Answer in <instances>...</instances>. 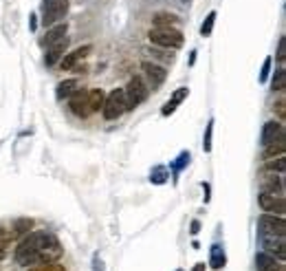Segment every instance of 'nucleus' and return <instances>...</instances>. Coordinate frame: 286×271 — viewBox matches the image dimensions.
Returning a JSON list of instances; mask_svg holds the SVG:
<instances>
[{
	"label": "nucleus",
	"instance_id": "423d86ee",
	"mask_svg": "<svg viewBox=\"0 0 286 271\" xmlns=\"http://www.w3.org/2000/svg\"><path fill=\"white\" fill-rule=\"evenodd\" d=\"M258 229H260L262 236H280V238H284V234H286L284 216L262 214L260 218H258Z\"/></svg>",
	"mask_w": 286,
	"mask_h": 271
},
{
	"label": "nucleus",
	"instance_id": "a878e982",
	"mask_svg": "<svg viewBox=\"0 0 286 271\" xmlns=\"http://www.w3.org/2000/svg\"><path fill=\"white\" fill-rule=\"evenodd\" d=\"M31 227H33L31 218H20V221L13 223V234H26Z\"/></svg>",
	"mask_w": 286,
	"mask_h": 271
},
{
	"label": "nucleus",
	"instance_id": "c756f323",
	"mask_svg": "<svg viewBox=\"0 0 286 271\" xmlns=\"http://www.w3.org/2000/svg\"><path fill=\"white\" fill-rule=\"evenodd\" d=\"M211 132H214V122H209V124H207V132H205V141H203L205 152H209V150H211Z\"/></svg>",
	"mask_w": 286,
	"mask_h": 271
},
{
	"label": "nucleus",
	"instance_id": "393cba45",
	"mask_svg": "<svg viewBox=\"0 0 286 271\" xmlns=\"http://www.w3.org/2000/svg\"><path fill=\"white\" fill-rule=\"evenodd\" d=\"M150 181L152 183H158V185L165 183V181H168V170H165L163 165H156V168L150 172Z\"/></svg>",
	"mask_w": 286,
	"mask_h": 271
},
{
	"label": "nucleus",
	"instance_id": "5701e85b",
	"mask_svg": "<svg viewBox=\"0 0 286 271\" xmlns=\"http://www.w3.org/2000/svg\"><path fill=\"white\" fill-rule=\"evenodd\" d=\"M264 170H267V172H277V174H284V172H286V159H284V155L277 157L275 161H273V159H269L267 165H264Z\"/></svg>",
	"mask_w": 286,
	"mask_h": 271
},
{
	"label": "nucleus",
	"instance_id": "2f4dec72",
	"mask_svg": "<svg viewBox=\"0 0 286 271\" xmlns=\"http://www.w3.org/2000/svg\"><path fill=\"white\" fill-rule=\"evenodd\" d=\"M271 62H273V59H271V57H267V59H264V66H262V73H260V82H267V79H269V73H271Z\"/></svg>",
	"mask_w": 286,
	"mask_h": 271
},
{
	"label": "nucleus",
	"instance_id": "f257e3e1",
	"mask_svg": "<svg viewBox=\"0 0 286 271\" xmlns=\"http://www.w3.org/2000/svg\"><path fill=\"white\" fill-rule=\"evenodd\" d=\"M53 234H46V231H29V236L22 238L20 245L16 247V260L18 264H22V267H29L31 258L36 251H40L42 247H46L51 240H53Z\"/></svg>",
	"mask_w": 286,
	"mask_h": 271
},
{
	"label": "nucleus",
	"instance_id": "9d476101",
	"mask_svg": "<svg viewBox=\"0 0 286 271\" xmlns=\"http://www.w3.org/2000/svg\"><path fill=\"white\" fill-rule=\"evenodd\" d=\"M90 51H92V46L90 44H84V46H79V49H75V51L66 53V55L62 57V69L64 71H73L79 62H82V59H86V57L90 55Z\"/></svg>",
	"mask_w": 286,
	"mask_h": 271
},
{
	"label": "nucleus",
	"instance_id": "c9c22d12",
	"mask_svg": "<svg viewBox=\"0 0 286 271\" xmlns=\"http://www.w3.org/2000/svg\"><path fill=\"white\" fill-rule=\"evenodd\" d=\"M198 231H201V223L194 221V223H192V234H198Z\"/></svg>",
	"mask_w": 286,
	"mask_h": 271
},
{
	"label": "nucleus",
	"instance_id": "473e14b6",
	"mask_svg": "<svg viewBox=\"0 0 286 271\" xmlns=\"http://www.w3.org/2000/svg\"><path fill=\"white\" fill-rule=\"evenodd\" d=\"M277 59L284 62L286 59V38H280V46H277Z\"/></svg>",
	"mask_w": 286,
	"mask_h": 271
},
{
	"label": "nucleus",
	"instance_id": "6ab92c4d",
	"mask_svg": "<svg viewBox=\"0 0 286 271\" xmlns=\"http://www.w3.org/2000/svg\"><path fill=\"white\" fill-rule=\"evenodd\" d=\"M66 36V24H55L53 29L46 31V36L42 38V44L44 46H51V44H55L57 40H62Z\"/></svg>",
	"mask_w": 286,
	"mask_h": 271
},
{
	"label": "nucleus",
	"instance_id": "2eb2a0df",
	"mask_svg": "<svg viewBox=\"0 0 286 271\" xmlns=\"http://www.w3.org/2000/svg\"><path fill=\"white\" fill-rule=\"evenodd\" d=\"M260 188H262V192H269V194H282L284 192V181H282V176L267 174V176H262Z\"/></svg>",
	"mask_w": 286,
	"mask_h": 271
},
{
	"label": "nucleus",
	"instance_id": "bb28decb",
	"mask_svg": "<svg viewBox=\"0 0 286 271\" xmlns=\"http://www.w3.org/2000/svg\"><path fill=\"white\" fill-rule=\"evenodd\" d=\"M29 271H64V264L55 262H44V264H36V267H29Z\"/></svg>",
	"mask_w": 286,
	"mask_h": 271
},
{
	"label": "nucleus",
	"instance_id": "6e6552de",
	"mask_svg": "<svg viewBox=\"0 0 286 271\" xmlns=\"http://www.w3.org/2000/svg\"><path fill=\"white\" fill-rule=\"evenodd\" d=\"M141 69H143V75L145 79H148V88L152 91H156L158 86H161L165 82V77H168V71H165V66L161 64H154V62H143L141 64Z\"/></svg>",
	"mask_w": 286,
	"mask_h": 271
},
{
	"label": "nucleus",
	"instance_id": "4be33fe9",
	"mask_svg": "<svg viewBox=\"0 0 286 271\" xmlns=\"http://www.w3.org/2000/svg\"><path fill=\"white\" fill-rule=\"evenodd\" d=\"M104 99H106V95H104L102 88H90V91H88V106H90V112H97L99 108H102V106H104Z\"/></svg>",
	"mask_w": 286,
	"mask_h": 271
},
{
	"label": "nucleus",
	"instance_id": "39448f33",
	"mask_svg": "<svg viewBox=\"0 0 286 271\" xmlns=\"http://www.w3.org/2000/svg\"><path fill=\"white\" fill-rule=\"evenodd\" d=\"M66 11H69V3L66 0H44L42 3V24L44 26H51L59 22Z\"/></svg>",
	"mask_w": 286,
	"mask_h": 271
},
{
	"label": "nucleus",
	"instance_id": "412c9836",
	"mask_svg": "<svg viewBox=\"0 0 286 271\" xmlns=\"http://www.w3.org/2000/svg\"><path fill=\"white\" fill-rule=\"evenodd\" d=\"M178 18L174 13H156L154 16V29H168V26H176Z\"/></svg>",
	"mask_w": 286,
	"mask_h": 271
},
{
	"label": "nucleus",
	"instance_id": "20e7f679",
	"mask_svg": "<svg viewBox=\"0 0 286 271\" xmlns=\"http://www.w3.org/2000/svg\"><path fill=\"white\" fill-rule=\"evenodd\" d=\"M102 112L106 119L115 122L125 112V97H123V88H115L112 93H108L104 99V106H102Z\"/></svg>",
	"mask_w": 286,
	"mask_h": 271
},
{
	"label": "nucleus",
	"instance_id": "58836bf2",
	"mask_svg": "<svg viewBox=\"0 0 286 271\" xmlns=\"http://www.w3.org/2000/svg\"><path fill=\"white\" fill-rule=\"evenodd\" d=\"M185 3H187V0H185Z\"/></svg>",
	"mask_w": 286,
	"mask_h": 271
},
{
	"label": "nucleus",
	"instance_id": "f704fd0d",
	"mask_svg": "<svg viewBox=\"0 0 286 271\" xmlns=\"http://www.w3.org/2000/svg\"><path fill=\"white\" fill-rule=\"evenodd\" d=\"M92 271H104V262H102V258L99 256L92 258Z\"/></svg>",
	"mask_w": 286,
	"mask_h": 271
},
{
	"label": "nucleus",
	"instance_id": "b1692460",
	"mask_svg": "<svg viewBox=\"0 0 286 271\" xmlns=\"http://www.w3.org/2000/svg\"><path fill=\"white\" fill-rule=\"evenodd\" d=\"M271 86H273V91H284L286 88V69L282 66V69L275 71L273 75V82H271Z\"/></svg>",
	"mask_w": 286,
	"mask_h": 271
},
{
	"label": "nucleus",
	"instance_id": "cd10ccee",
	"mask_svg": "<svg viewBox=\"0 0 286 271\" xmlns=\"http://www.w3.org/2000/svg\"><path fill=\"white\" fill-rule=\"evenodd\" d=\"M214 22H216V11H211L207 18H205V22H203V26H201V33L205 38L207 36H211V31H214Z\"/></svg>",
	"mask_w": 286,
	"mask_h": 271
},
{
	"label": "nucleus",
	"instance_id": "0eeeda50",
	"mask_svg": "<svg viewBox=\"0 0 286 271\" xmlns=\"http://www.w3.org/2000/svg\"><path fill=\"white\" fill-rule=\"evenodd\" d=\"M258 203H260L262 212H267V214L284 216V212H286V201H284L282 194H269V192H262V194L258 196Z\"/></svg>",
	"mask_w": 286,
	"mask_h": 271
},
{
	"label": "nucleus",
	"instance_id": "f3484780",
	"mask_svg": "<svg viewBox=\"0 0 286 271\" xmlns=\"http://www.w3.org/2000/svg\"><path fill=\"white\" fill-rule=\"evenodd\" d=\"M77 88H79V82H77V79H64V82L57 84L55 97L59 99V102H62V99H69Z\"/></svg>",
	"mask_w": 286,
	"mask_h": 271
},
{
	"label": "nucleus",
	"instance_id": "72a5a7b5",
	"mask_svg": "<svg viewBox=\"0 0 286 271\" xmlns=\"http://www.w3.org/2000/svg\"><path fill=\"white\" fill-rule=\"evenodd\" d=\"M284 106H286V104H284V99H280V102L275 104V110H277V115H280V119L286 117V108H284Z\"/></svg>",
	"mask_w": 286,
	"mask_h": 271
},
{
	"label": "nucleus",
	"instance_id": "f8f14e48",
	"mask_svg": "<svg viewBox=\"0 0 286 271\" xmlns=\"http://www.w3.org/2000/svg\"><path fill=\"white\" fill-rule=\"evenodd\" d=\"M280 137H286L284 126L280 122H267V124H264V128H262L260 143L262 145H269L271 141H275V139H280Z\"/></svg>",
	"mask_w": 286,
	"mask_h": 271
},
{
	"label": "nucleus",
	"instance_id": "1a4fd4ad",
	"mask_svg": "<svg viewBox=\"0 0 286 271\" xmlns=\"http://www.w3.org/2000/svg\"><path fill=\"white\" fill-rule=\"evenodd\" d=\"M71 99V110L75 112L77 117H88L90 115V106H88V91L84 88H77L73 95L69 97Z\"/></svg>",
	"mask_w": 286,
	"mask_h": 271
},
{
	"label": "nucleus",
	"instance_id": "4c0bfd02",
	"mask_svg": "<svg viewBox=\"0 0 286 271\" xmlns=\"http://www.w3.org/2000/svg\"><path fill=\"white\" fill-rule=\"evenodd\" d=\"M194 271H205V264H203V262H198L196 267H194Z\"/></svg>",
	"mask_w": 286,
	"mask_h": 271
},
{
	"label": "nucleus",
	"instance_id": "ddd939ff",
	"mask_svg": "<svg viewBox=\"0 0 286 271\" xmlns=\"http://www.w3.org/2000/svg\"><path fill=\"white\" fill-rule=\"evenodd\" d=\"M66 46H69V38H66V36H64L62 40H57L55 44H51V46H49V53H46V55H44V62H46V66H53V64H55L57 59L64 55Z\"/></svg>",
	"mask_w": 286,
	"mask_h": 271
},
{
	"label": "nucleus",
	"instance_id": "7c9ffc66",
	"mask_svg": "<svg viewBox=\"0 0 286 271\" xmlns=\"http://www.w3.org/2000/svg\"><path fill=\"white\" fill-rule=\"evenodd\" d=\"M13 231L11 229H5V227H0V245H9L13 240Z\"/></svg>",
	"mask_w": 286,
	"mask_h": 271
},
{
	"label": "nucleus",
	"instance_id": "c85d7f7f",
	"mask_svg": "<svg viewBox=\"0 0 286 271\" xmlns=\"http://www.w3.org/2000/svg\"><path fill=\"white\" fill-rule=\"evenodd\" d=\"M189 163V152H181V155H178V159H176V163L172 165V170H174V174H178V172H181L185 165Z\"/></svg>",
	"mask_w": 286,
	"mask_h": 271
},
{
	"label": "nucleus",
	"instance_id": "9b49d317",
	"mask_svg": "<svg viewBox=\"0 0 286 271\" xmlns=\"http://www.w3.org/2000/svg\"><path fill=\"white\" fill-rule=\"evenodd\" d=\"M262 247L267 249V254L277 256V260H284L286 258L284 238H280V236H262Z\"/></svg>",
	"mask_w": 286,
	"mask_h": 271
},
{
	"label": "nucleus",
	"instance_id": "e433bc0d",
	"mask_svg": "<svg viewBox=\"0 0 286 271\" xmlns=\"http://www.w3.org/2000/svg\"><path fill=\"white\" fill-rule=\"evenodd\" d=\"M5 254H7V245H0V260L5 258Z\"/></svg>",
	"mask_w": 286,
	"mask_h": 271
},
{
	"label": "nucleus",
	"instance_id": "a211bd4d",
	"mask_svg": "<svg viewBox=\"0 0 286 271\" xmlns=\"http://www.w3.org/2000/svg\"><path fill=\"white\" fill-rule=\"evenodd\" d=\"M286 152V137H280L275 141H271L269 145H264V159H273V157H282Z\"/></svg>",
	"mask_w": 286,
	"mask_h": 271
},
{
	"label": "nucleus",
	"instance_id": "dca6fc26",
	"mask_svg": "<svg viewBox=\"0 0 286 271\" xmlns=\"http://www.w3.org/2000/svg\"><path fill=\"white\" fill-rule=\"evenodd\" d=\"M187 95H189V88H185V86H183V88H178V91L174 93V95H172V99H170V102H168V104H165L163 108H161V115H163V117L172 115V112L176 110V106L181 104V102H183V99L187 97Z\"/></svg>",
	"mask_w": 286,
	"mask_h": 271
},
{
	"label": "nucleus",
	"instance_id": "4468645a",
	"mask_svg": "<svg viewBox=\"0 0 286 271\" xmlns=\"http://www.w3.org/2000/svg\"><path fill=\"white\" fill-rule=\"evenodd\" d=\"M256 269L258 271H280V260L275 256L267 254V251H262V254L256 256Z\"/></svg>",
	"mask_w": 286,
	"mask_h": 271
},
{
	"label": "nucleus",
	"instance_id": "7ed1b4c3",
	"mask_svg": "<svg viewBox=\"0 0 286 271\" xmlns=\"http://www.w3.org/2000/svg\"><path fill=\"white\" fill-rule=\"evenodd\" d=\"M148 84L143 82L141 77H132L128 84H125V88H123V97H125V110H132V108H137L139 104H143L145 99H148Z\"/></svg>",
	"mask_w": 286,
	"mask_h": 271
},
{
	"label": "nucleus",
	"instance_id": "f03ea898",
	"mask_svg": "<svg viewBox=\"0 0 286 271\" xmlns=\"http://www.w3.org/2000/svg\"><path fill=\"white\" fill-rule=\"evenodd\" d=\"M150 42L161 46V49H181L185 38L176 26H168V29H152L150 31Z\"/></svg>",
	"mask_w": 286,
	"mask_h": 271
},
{
	"label": "nucleus",
	"instance_id": "aec40b11",
	"mask_svg": "<svg viewBox=\"0 0 286 271\" xmlns=\"http://www.w3.org/2000/svg\"><path fill=\"white\" fill-rule=\"evenodd\" d=\"M227 258H225V249L220 245H211V256H209V264L211 269H223Z\"/></svg>",
	"mask_w": 286,
	"mask_h": 271
}]
</instances>
